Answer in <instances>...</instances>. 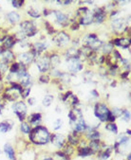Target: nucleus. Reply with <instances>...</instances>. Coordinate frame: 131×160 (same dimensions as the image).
I'll return each instance as SVG.
<instances>
[{
    "label": "nucleus",
    "mask_w": 131,
    "mask_h": 160,
    "mask_svg": "<svg viewBox=\"0 0 131 160\" xmlns=\"http://www.w3.org/2000/svg\"><path fill=\"white\" fill-rule=\"evenodd\" d=\"M29 141L36 145H46L50 142V133L45 126H35L31 129L29 136Z\"/></svg>",
    "instance_id": "nucleus-1"
},
{
    "label": "nucleus",
    "mask_w": 131,
    "mask_h": 160,
    "mask_svg": "<svg viewBox=\"0 0 131 160\" xmlns=\"http://www.w3.org/2000/svg\"><path fill=\"white\" fill-rule=\"evenodd\" d=\"M83 44L86 47H89L92 48L94 51H97L98 49H100V48L103 45V42L100 41V39L98 38V36L94 33H89L86 35L83 38Z\"/></svg>",
    "instance_id": "nucleus-2"
},
{
    "label": "nucleus",
    "mask_w": 131,
    "mask_h": 160,
    "mask_svg": "<svg viewBox=\"0 0 131 160\" xmlns=\"http://www.w3.org/2000/svg\"><path fill=\"white\" fill-rule=\"evenodd\" d=\"M110 113V110L108 109V107L102 102H97L94 106V115L96 118H98L100 121L105 122L107 121V118L108 115Z\"/></svg>",
    "instance_id": "nucleus-3"
},
{
    "label": "nucleus",
    "mask_w": 131,
    "mask_h": 160,
    "mask_svg": "<svg viewBox=\"0 0 131 160\" xmlns=\"http://www.w3.org/2000/svg\"><path fill=\"white\" fill-rule=\"evenodd\" d=\"M20 28L22 32L26 35V37H34L37 33V28L35 27L34 23L32 21H23L20 24Z\"/></svg>",
    "instance_id": "nucleus-4"
},
{
    "label": "nucleus",
    "mask_w": 131,
    "mask_h": 160,
    "mask_svg": "<svg viewBox=\"0 0 131 160\" xmlns=\"http://www.w3.org/2000/svg\"><path fill=\"white\" fill-rule=\"evenodd\" d=\"M13 113L18 117L20 121H23L26 118V114H27V106L23 102H15L13 105Z\"/></svg>",
    "instance_id": "nucleus-5"
},
{
    "label": "nucleus",
    "mask_w": 131,
    "mask_h": 160,
    "mask_svg": "<svg viewBox=\"0 0 131 160\" xmlns=\"http://www.w3.org/2000/svg\"><path fill=\"white\" fill-rule=\"evenodd\" d=\"M53 41L54 43L60 47V48H63V47H66L71 41V36L67 33L65 32V31H60V32L54 36L53 38Z\"/></svg>",
    "instance_id": "nucleus-6"
},
{
    "label": "nucleus",
    "mask_w": 131,
    "mask_h": 160,
    "mask_svg": "<svg viewBox=\"0 0 131 160\" xmlns=\"http://www.w3.org/2000/svg\"><path fill=\"white\" fill-rule=\"evenodd\" d=\"M36 66H37L39 71L42 72L43 74H45V72H47L50 68V56L45 55L41 58H38V60L36 61Z\"/></svg>",
    "instance_id": "nucleus-7"
},
{
    "label": "nucleus",
    "mask_w": 131,
    "mask_h": 160,
    "mask_svg": "<svg viewBox=\"0 0 131 160\" xmlns=\"http://www.w3.org/2000/svg\"><path fill=\"white\" fill-rule=\"evenodd\" d=\"M17 59H18V63H20L24 68H27L28 66H29L30 63L35 60L34 56L30 52H23L18 55Z\"/></svg>",
    "instance_id": "nucleus-8"
},
{
    "label": "nucleus",
    "mask_w": 131,
    "mask_h": 160,
    "mask_svg": "<svg viewBox=\"0 0 131 160\" xmlns=\"http://www.w3.org/2000/svg\"><path fill=\"white\" fill-rule=\"evenodd\" d=\"M92 13H93V22H95L97 24L103 23L107 18V12H106V8L105 7L96 8L92 12Z\"/></svg>",
    "instance_id": "nucleus-9"
},
{
    "label": "nucleus",
    "mask_w": 131,
    "mask_h": 160,
    "mask_svg": "<svg viewBox=\"0 0 131 160\" xmlns=\"http://www.w3.org/2000/svg\"><path fill=\"white\" fill-rule=\"evenodd\" d=\"M69 71L71 73H77L83 70V63L81 62V59H73L69 60Z\"/></svg>",
    "instance_id": "nucleus-10"
},
{
    "label": "nucleus",
    "mask_w": 131,
    "mask_h": 160,
    "mask_svg": "<svg viewBox=\"0 0 131 160\" xmlns=\"http://www.w3.org/2000/svg\"><path fill=\"white\" fill-rule=\"evenodd\" d=\"M50 141L54 146H56L57 148H62L65 145V143H66V138H65V137L63 135H60V134H52V135H50Z\"/></svg>",
    "instance_id": "nucleus-11"
},
{
    "label": "nucleus",
    "mask_w": 131,
    "mask_h": 160,
    "mask_svg": "<svg viewBox=\"0 0 131 160\" xmlns=\"http://www.w3.org/2000/svg\"><path fill=\"white\" fill-rule=\"evenodd\" d=\"M110 43L113 46H116V47H119V48H122L125 49V48H128L130 47V38H125V37L115 38Z\"/></svg>",
    "instance_id": "nucleus-12"
},
{
    "label": "nucleus",
    "mask_w": 131,
    "mask_h": 160,
    "mask_svg": "<svg viewBox=\"0 0 131 160\" xmlns=\"http://www.w3.org/2000/svg\"><path fill=\"white\" fill-rule=\"evenodd\" d=\"M52 12H53L54 15H55L56 21H57L60 25L66 27V26H67V25L69 24V16H68L67 14H66V13H64V12H60V11H53Z\"/></svg>",
    "instance_id": "nucleus-13"
},
{
    "label": "nucleus",
    "mask_w": 131,
    "mask_h": 160,
    "mask_svg": "<svg viewBox=\"0 0 131 160\" xmlns=\"http://www.w3.org/2000/svg\"><path fill=\"white\" fill-rule=\"evenodd\" d=\"M79 25H83V26H88L90 24L93 23V13L90 12L89 11L86 12L85 14H83L82 16L79 17V21L77 22Z\"/></svg>",
    "instance_id": "nucleus-14"
},
{
    "label": "nucleus",
    "mask_w": 131,
    "mask_h": 160,
    "mask_svg": "<svg viewBox=\"0 0 131 160\" xmlns=\"http://www.w3.org/2000/svg\"><path fill=\"white\" fill-rule=\"evenodd\" d=\"M86 129H87V125H86L84 118L82 117V118H78L77 121L74 123V129H73V131L79 134V133L85 132Z\"/></svg>",
    "instance_id": "nucleus-15"
},
{
    "label": "nucleus",
    "mask_w": 131,
    "mask_h": 160,
    "mask_svg": "<svg viewBox=\"0 0 131 160\" xmlns=\"http://www.w3.org/2000/svg\"><path fill=\"white\" fill-rule=\"evenodd\" d=\"M87 147L91 151L92 154H94V153H99L101 152V150L103 149V144L101 143L100 140H91L89 141Z\"/></svg>",
    "instance_id": "nucleus-16"
},
{
    "label": "nucleus",
    "mask_w": 131,
    "mask_h": 160,
    "mask_svg": "<svg viewBox=\"0 0 131 160\" xmlns=\"http://www.w3.org/2000/svg\"><path fill=\"white\" fill-rule=\"evenodd\" d=\"M1 57H2V62H4L7 65L10 62H13L15 59L14 53L10 49H4L1 53Z\"/></svg>",
    "instance_id": "nucleus-17"
},
{
    "label": "nucleus",
    "mask_w": 131,
    "mask_h": 160,
    "mask_svg": "<svg viewBox=\"0 0 131 160\" xmlns=\"http://www.w3.org/2000/svg\"><path fill=\"white\" fill-rule=\"evenodd\" d=\"M42 115L41 113H34L28 117V123L32 126H38V123L41 121Z\"/></svg>",
    "instance_id": "nucleus-18"
},
{
    "label": "nucleus",
    "mask_w": 131,
    "mask_h": 160,
    "mask_svg": "<svg viewBox=\"0 0 131 160\" xmlns=\"http://www.w3.org/2000/svg\"><path fill=\"white\" fill-rule=\"evenodd\" d=\"M66 57H67V61L69 60H73V59H80V52L79 49L76 48H71L67 49L66 51Z\"/></svg>",
    "instance_id": "nucleus-19"
},
{
    "label": "nucleus",
    "mask_w": 131,
    "mask_h": 160,
    "mask_svg": "<svg viewBox=\"0 0 131 160\" xmlns=\"http://www.w3.org/2000/svg\"><path fill=\"white\" fill-rule=\"evenodd\" d=\"M14 125V122L11 119L4 120L2 122H0V132L1 133H7L13 129V127Z\"/></svg>",
    "instance_id": "nucleus-20"
},
{
    "label": "nucleus",
    "mask_w": 131,
    "mask_h": 160,
    "mask_svg": "<svg viewBox=\"0 0 131 160\" xmlns=\"http://www.w3.org/2000/svg\"><path fill=\"white\" fill-rule=\"evenodd\" d=\"M15 44H16V40H15L14 36L13 35H7V37L3 41V48H2L10 49L13 47H14Z\"/></svg>",
    "instance_id": "nucleus-21"
},
{
    "label": "nucleus",
    "mask_w": 131,
    "mask_h": 160,
    "mask_svg": "<svg viewBox=\"0 0 131 160\" xmlns=\"http://www.w3.org/2000/svg\"><path fill=\"white\" fill-rule=\"evenodd\" d=\"M4 152L6 153V155L8 156V158L10 160H16L14 149H13V147L11 144L7 143V144L4 145Z\"/></svg>",
    "instance_id": "nucleus-22"
},
{
    "label": "nucleus",
    "mask_w": 131,
    "mask_h": 160,
    "mask_svg": "<svg viewBox=\"0 0 131 160\" xmlns=\"http://www.w3.org/2000/svg\"><path fill=\"white\" fill-rule=\"evenodd\" d=\"M68 143L70 145H71L72 147L78 145L80 143V137H79L78 133H76V132L73 131L71 134H70L68 136Z\"/></svg>",
    "instance_id": "nucleus-23"
},
{
    "label": "nucleus",
    "mask_w": 131,
    "mask_h": 160,
    "mask_svg": "<svg viewBox=\"0 0 131 160\" xmlns=\"http://www.w3.org/2000/svg\"><path fill=\"white\" fill-rule=\"evenodd\" d=\"M124 27V20L123 18H116L112 21V28L116 31H121Z\"/></svg>",
    "instance_id": "nucleus-24"
},
{
    "label": "nucleus",
    "mask_w": 131,
    "mask_h": 160,
    "mask_svg": "<svg viewBox=\"0 0 131 160\" xmlns=\"http://www.w3.org/2000/svg\"><path fill=\"white\" fill-rule=\"evenodd\" d=\"M7 18H8V21L14 25L16 23H18L20 21V15L16 12H11L7 14Z\"/></svg>",
    "instance_id": "nucleus-25"
},
{
    "label": "nucleus",
    "mask_w": 131,
    "mask_h": 160,
    "mask_svg": "<svg viewBox=\"0 0 131 160\" xmlns=\"http://www.w3.org/2000/svg\"><path fill=\"white\" fill-rule=\"evenodd\" d=\"M100 49L103 51V53L105 54V55H109L113 50H114V48H113V45L109 42V43H103V45H102V47L100 48Z\"/></svg>",
    "instance_id": "nucleus-26"
},
{
    "label": "nucleus",
    "mask_w": 131,
    "mask_h": 160,
    "mask_svg": "<svg viewBox=\"0 0 131 160\" xmlns=\"http://www.w3.org/2000/svg\"><path fill=\"white\" fill-rule=\"evenodd\" d=\"M77 154L81 157H86V156H89L92 154L91 151L89 150V148L87 146H85V147H79L78 148V152H77Z\"/></svg>",
    "instance_id": "nucleus-27"
},
{
    "label": "nucleus",
    "mask_w": 131,
    "mask_h": 160,
    "mask_svg": "<svg viewBox=\"0 0 131 160\" xmlns=\"http://www.w3.org/2000/svg\"><path fill=\"white\" fill-rule=\"evenodd\" d=\"M100 137H101V134L99 132L95 131L94 129H90V132H88L86 135L87 139H89L90 141L91 140H99Z\"/></svg>",
    "instance_id": "nucleus-28"
},
{
    "label": "nucleus",
    "mask_w": 131,
    "mask_h": 160,
    "mask_svg": "<svg viewBox=\"0 0 131 160\" xmlns=\"http://www.w3.org/2000/svg\"><path fill=\"white\" fill-rule=\"evenodd\" d=\"M52 160H71V157L66 155L63 152L61 151H58L56 152L53 153V156L51 157Z\"/></svg>",
    "instance_id": "nucleus-29"
},
{
    "label": "nucleus",
    "mask_w": 131,
    "mask_h": 160,
    "mask_svg": "<svg viewBox=\"0 0 131 160\" xmlns=\"http://www.w3.org/2000/svg\"><path fill=\"white\" fill-rule=\"evenodd\" d=\"M50 67L52 68H56L59 63L61 62L60 57L57 54H52L50 56Z\"/></svg>",
    "instance_id": "nucleus-30"
},
{
    "label": "nucleus",
    "mask_w": 131,
    "mask_h": 160,
    "mask_svg": "<svg viewBox=\"0 0 131 160\" xmlns=\"http://www.w3.org/2000/svg\"><path fill=\"white\" fill-rule=\"evenodd\" d=\"M62 148H63V151H61V152H63L66 155H68V156H70V157H71V155L74 152L73 147H72L71 145H70L69 143H65V145H64Z\"/></svg>",
    "instance_id": "nucleus-31"
},
{
    "label": "nucleus",
    "mask_w": 131,
    "mask_h": 160,
    "mask_svg": "<svg viewBox=\"0 0 131 160\" xmlns=\"http://www.w3.org/2000/svg\"><path fill=\"white\" fill-rule=\"evenodd\" d=\"M20 130L23 134L28 135V134H29V132L31 130V127L28 122H22L20 125Z\"/></svg>",
    "instance_id": "nucleus-32"
},
{
    "label": "nucleus",
    "mask_w": 131,
    "mask_h": 160,
    "mask_svg": "<svg viewBox=\"0 0 131 160\" xmlns=\"http://www.w3.org/2000/svg\"><path fill=\"white\" fill-rule=\"evenodd\" d=\"M106 129H107V131L113 133V134H117V133H118V127H117V125H116L114 122H112V123H111V122L107 123V124L106 125Z\"/></svg>",
    "instance_id": "nucleus-33"
},
{
    "label": "nucleus",
    "mask_w": 131,
    "mask_h": 160,
    "mask_svg": "<svg viewBox=\"0 0 131 160\" xmlns=\"http://www.w3.org/2000/svg\"><path fill=\"white\" fill-rule=\"evenodd\" d=\"M70 103H71V106H73L74 108L76 107V105H78V103H79V99H78V97L77 96H75L74 94H72L71 97L67 100Z\"/></svg>",
    "instance_id": "nucleus-34"
},
{
    "label": "nucleus",
    "mask_w": 131,
    "mask_h": 160,
    "mask_svg": "<svg viewBox=\"0 0 131 160\" xmlns=\"http://www.w3.org/2000/svg\"><path fill=\"white\" fill-rule=\"evenodd\" d=\"M52 102H53V96L52 95H47V96H45V98L43 100V105L45 107H49V106H50Z\"/></svg>",
    "instance_id": "nucleus-35"
},
{
    "label": "nucleus",
    "mask_w": 131,
    "mask_h": 160,
    "mask_svg": "<svg viewBox=\"0 0 131 160\" xmlns=\"http://www.w3.org/2000/svg\"><path fill=\"white\" fill-rule=\"evenodd\" d=\"M28 14L32 18H39L41 16V13L39 12V11L34 8H31L28 11Z\"/></svg>",
    "instance_id": "nucleus-36"
},
{
    "label": "nucleus",
    "mask_w": 131,
    "mask_h": 160,
    "mask_svg": "<svg viewBox=\"0 0 131 160\" xmlns=\"http://www.w3.org/2000/svg\"><path fill=\"white\" fill-rule=\"evenodd\" d=\"M21 65L20 63H18V62H13V65L11 66V68H10V73L11 74H15V73H17L18 71H19V69L21 68Z\"/></svg>",
    "instance_id": "nucleus-37"
},
{
    "label": "nucleus",
    "mask_w": 131,
    "mask_h": 160,
    "mask_svg": "<svg viewBox=\"0 0 131 160\" xmlns=\"http://www.w3.org/2000/svg\"><path fill=\"white\" fill-rule=\"evenodd\" d=\"M45 28H46V30H47V32H48L49 34L53 35V34L55 33V29L53 28V27H52L48 21L45 22Z\"/></svg>",
    "instance_id": "nucleus-38"
},
{
    "label": "nucleus",
    "mask_w": 131,
    "mask_h": 160,
    "mask_svg": "<svg viewBox=\"0 0 131 160\" xmlns=\"http://www.w3.org/2000/svg\"><path fill=\"white\" fill-rule=\"evenodd\" d=\"M9 69V67L7 63H5L4 62L2 61H0V74H5Z\"/></svg>",
    "instance_id": "nucleus-39"
},
{
    "label": "nucleus",
    "mask_w": 131,
    "mask_h": 160,
    "mask_svg": "<svg viewBox=\"0 0 131 160\" xmlns=\"http://www.w3.org/2000/svg\"><path fill=\"white\" fill-rule=\"evenodd\" d=\"M39 81H40V82H42V83H49L50 81V76L47 75V74H42V75L39 77Z\"/></svg>",
    "instance_id": "nucleus-40"
},
{
    "label": "nucleus",
    "mask_w": 131,
    "mask_h": 160,
    "mask_svg": "<svg viewBox=\"0 0 131 160\" xmlns=\"http://www.w3.org/2000/svg\"><path fill=\"white\" fill-rule=\"evenodd\" d=\"M110 112L112 113V115H113L115 118H119V117H121L122 114H123V110L120 109V108H117V107L113 108L112 111H110Z\"/></svg>",
    "instance_id": "nucleus-41"
},
{
    "label": "nucleus",
    "mask_w": 131,
    "mask_h": 160,
    "mask_svg": "<svg viewBox=\"0 0 131 160\" xmlns=\"http://www.w3.org/2000/svg\"><path fill=\"white\" fill-rule=\"evenodd\" d=\"M24 1L23 0H13V1H12V4H13V6L14 7V8H17V9H19V8H21L23 5H24Z\"/></svg>",
    "instance_id": "nucleus-42"
},
{
    "label": "nucleus",
    "mask_w": 131,
    "mask_h": 160,
    "mask_svg": "<svg viewBox=\"0 0 131 160\" xmlns=\"http://www.w3.org/2000/svg\"><path fill=\"white\" fill-rule=\"evenodd\" d=\"M62 124H63V120H62V119H60V118L56 119V120L53 122V129H54V130H59L60 128L62 127Z\"/></svg>",
    "instance_id": "nucleus-43"
},
{
    "label": "nucleus",
    "mask_w": 131,
    "mask_h": 160,
    "mask_svg": "<svg viewBox=\"0 0 131 160\" xmlns=\"http://www.w3.org/2000/svg\"><path fill=\"white\" fill-rule=\"evenodd\" d=\"M121 117L123 118V120L129 121V120H130V113H129V111H127V110H123V114H122Z\"/></svg>",
    "instance_id": "nucleus-44"
},
{
    "label": "nucleus",
    "mask_w": 131,
    "mask_h": 160,
    "mask_svg": "<svg viewBox=\"0 0 131 160\" xmlns=\"http://www.w3.org/2000/svg\"><path fill=\"white\" fill-rule=\"evenodd\" d=\"M29 93H30V87H26V88H23V91L21 93V96H22L24 99H26V98L29 97Z\"/></svg>",
    "instance_id": "nucleus-45"
},
{
    "label": "nucleus",
    "mask_w": 131,
    "mask_h": 160,
    "mask_svg": "<svg viewBox=\"0 0 131 160\" xmlns=\"http://www.w3.org/2000/svg\"><path fill=\"white\" fill-rule=\"evenodd\" d=\"M6 37H7V31L0 28V42H3Z\"/></svg>",
    "instance_id": "nucleus-46"
},
{
    "label": "nucleus",
    "mask_w": 131,
    "mask_h": 160,
    "mask_svg": "<svg viewBox=\"0 0 131 160\" xmlns=\"http://www.w3.org/2000/svg\"><path fill=\"white\" fill-rule=\"evenodd\" d=\"M113 58L114 59H116V60H121V59H123V57H122V55H121V53L118 51V50H116V49H114L113 51Z\"/></svg>",
    "instance_id": "nucleus-47"
},
{
    "label": "nucleus",
    "mask_w": 131,
    "mask_h": 160,
    "mask_svg": "<svg viewBox=\"0 0 131 160\" xmlns=\"http://www.w3.org/2000/svg\"><path fill=\"white\" fill-rule=\"evenodd\" d=\"M57 3L58 4H62L63 6H68V5H70L71 3V1H70V0H66V1H57Z\"/></svg>",
    "instance_id": "nucleus-48"
},
{
    "label": "nucleus",
    "mask_w": 131,
    "mask_h": 160,
    "mask_svg": "<svg viewBox=\"0 0 131 160\" xmlns=\"http://www.w3.org/2000/svg\"><path fill=\"white\" fill-rule=\"evenodd\" d=\"M79 27H80V25L76 22V23H73L72 25H71V29L72 30H77V29H79Z\"/></svg>",
    "instance_id": "nucleus-49"
},
{
    "label": "nucleus",
    "mask_w": 131,
    "mask_h": 160,
    "mask_svg": "<svg viewBox=\"0 0 131 160\" xmlns=\"http://www.w3.org/2000/svg\"><path fill=\"white\" fill-rule=\"evenodd\" d=\"M28 102H29V105H34V102H35V99H34V98H29V99L28 100Z\"/></svg>",
    "instance_id": "nucleus-50"
},
{
    "label": "nucleus",
    "mask_w": 131,
    "mask_h": 160,
    "mask_svg": "<svg viewBox=\"0 0 131 160\" xmlns=\"http://www.w3.org/2000/svg\"><path fill=\"white\" fill-rule=\"evenodd\" d=\"M90 93H91L92 95H94L93 97H95V98H98V97H99V93H98V92H97L96 90H92V91H91Z\"/></svg>",
    "instance_id": "nucleus-51"
},
{
    "label": "nucleus",
    "mask_w": 131,
    "mask_h": 160,
    "mask_svg": "<svg viewBox=\"0 0 131 160\" xmlns=\"http://www.w3.org/2000/svg\"><path fill=\"white\" fill-rule=\"evenodd\" d=\"M127 76H129V71H125L123 74H121V78H123V79H125Z\"/></svg>",
    "instance_id": "nucleus-52"
},
{
    "label": "nucleus",
    "mask_w": 131,
    "mask_h": 160,
    "mask_svg": "<svg viewBox=\"0 0 131 160\" xmlns=\"http://www.w3.org/2000/svg\"><path fill=\"white\" fill-rule=\"evenodd\" d=\"M4 108V104H2L1 102H0V114L2 113V109Z\"/></svg>",
    "instance_id": "nucleus-53"
},
{
    "label": "nucleus",
    "mask_w": 131,
    "mask_h": 160,
    "mask_svg": "<svg viewBox=\"0 0 131 160\" xmlns=\"http://www.w3.org/2000/svg\"><path fill=\"white\" fill-rule=\"evenodd\" d=\"M3 90V84H2V82H0V92H1Z\"/></svg>",
    "instance_id": "nucleus-54"
},
{
    "label": "nucleus",
    "mask_w": 131,
    "mask_h": 160,
    "mask_svg": "<svg viewBox=\"0 0 131 160\" xmlns=\"http://www.w3.org/2000/svg\"><path fill=\"white\" fill-rule=\"evenodd\" d=\"M42 160H52V158H51V157H45V158L42 159Z\"/></svg>",
    "instance_id": "nucleus-55"
},
{
    "label": "nucleus",
    "mask_w": 131,
    "mask_h": 160,
    "mask_svg": "<svg viewBox=\"0 0 131 160\" xmlns=\"http://www.w3.org/2000/svg\"><path fill=\"white\" fill-rule=\"evenodd\" d=\"M2 51H3V50H2V48L0 47V56H1V53H2Z\"/></svg>",
    "instance_id": "nucleus-56"
},
{
    "label": "nucleus",
    "mask_w": 131,
    "mask_h": 160,
    "mask_svg": "<svg viewBox=\"0 0 131 160\" xmlns=\"http://www.w3.org/2000/svg\"><path fill=\"white\" fill-rule=\"evenodd\" d=\"M126 133H127V135H128V136H130V130H127V131H126Z\"/></svg>",
    "instance_id": "nucleus-57"
},
{
    "label": "nucleus",
    "mask_w": 131,
    "mask_h": 160,
    "mask_svg": "<svg viewBox=\"0 0 131 160\" xmlns=\"http://www.w3.org/2000/svg\"><path fill=\"white\" fill-rule=\"evenodd\" d=\"M127 160H130V153L127 155Z\"/></svg>",
    "instance_id": "nucleus-58"
}]
</instances>
